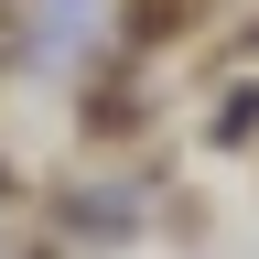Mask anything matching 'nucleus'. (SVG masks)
I'll list each match as a JSON object with an SVG mask.
<instances>
[{
  "label": "nucleus",
  "mask_w": 259,
  "mask_h": 259,
  "mask_svg": "<svg viewBox=\"0 0 259 259\" xmlns=\"http://www.w3.org/2000/svg\"><path fill=\"white\" fill-rule=\"evenodd\" d=\"M162 227H173V248H194L216 227V194H194V184H162Z\"/></svg>",
  "instance_id": "7ed1b4c3"
},
{
  "label": "nucleus",
  "mask_w": 259,
  "mask_h": 259,
  "mask_svg": "<svg viewBox=\"0 0 259 259\" xmlns=\"http://www.w3.org/2000/svg\"><path fill=\"white\" fill-rule=\"evenodd\" d=\"M205 11L216 0H119V54H173V44H194V32H205Z\"/></svg>",
  "instance_id": "f257e3e1"
},
{
  "label": "nucleus",
  "mask_w": 259,
  "mask_h": 259,
  "mask_svg": "<svg viewBox=\"0 0 259 259\" xmlns=\"http://www.w3.org/2000/svg\"><path fill=\"white\" fill-rule=\"evenodd\" d=\"M227 65H259V11L238 22V44H227Z\"/></svg>",
  "instance_id": "39448f33"
},
{
  "label": "nucleus",
  "mask_w": 259,
  "mask_h": 259,
  "mask_svg": "<svg viewBox=\"0 0 259 259\" xmlns=\"http://www.w3.org/2000/svg\"><path fill=\"white\" fill-rule=\"evenodd\" d=\"M205 151H216V162L259 151V76H238V65H227V87H216V108H205Z\"/></svg>",
  "instance_id": "f03ea898"
},
{
  "label": "nucleus",
  "mask_w": 259,
  "mask_h": 259,
  "mask_svg": "<svg viewBox=\"0 0 259 259\" xmlns=\"http://www.w3.org/2000/svg\"><path fill=\"white\" fill-rule=\"evenodd\" d=\"M0 205H22V173H11V162H0Z\"/></svg>",
  "instance_id": "423d86ee"
},
{
  "label": "nucleus",
  "mask_w": 259,
  "mask_h": 259,
  "mask_svg": "<svg viewBox=\"0 0 259 259\" xmlns=\"http://www.w3.org/2000/svg\"><path fill=\"white\" fill-rule=\"evenodd\" d=\"M22 65V0H0V76Z\"/></svg>",
  "instance_id": "20e7f679"
}]
</instances>
